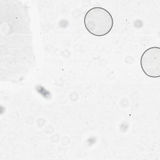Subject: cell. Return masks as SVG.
Segmentation results:
<instances>
[{
	"instance_id": "7a4b0ae2",
	"label": "cell",
	"mask_w": 160,
	"mask_h": 160,
	"mask_svg": "<svg viewBox=\"0 0 160 160\" xmlns=\"http://www.w3.org/2000/svg\"><path fill=\"white\" fill-rule=\"evenodd\" d=\"M141 66L144 73L150 78L160 76V48L152 47L146 49L141 58Z\"/></svg>"
},
{
	"instance_id": "6da1fadb",
	"label": "cell",
	"mask_w": 160,
	"mask_h": 160,
	"mask_svg": "<svg viewBox=\"0 0 160 160\" xmlns=\"http://www.w3.org/2000/svg\"><path fill=\"white\" fill-rule=\"evenodd\" d=\"M84 22L86 30L96 36H103L108 34L114 24L111 13L101 7L90 9L85 14Z\"/></svg>"
}]
</instances>
